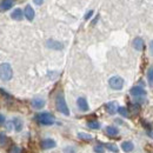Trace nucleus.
Listing matches in <instances>:
<instances>
[{
  "instance_id": "obj_1",
  "label": "nucleus",
  "mask_w": 153,
  "mask_h": 153,
  "mask_svg": "<svg viewBox=\"0 0 153 153\" xmlns=\"http://www.w3.org/2000/svg\"><path fill=\"white\" fill-rule=\"evenodd\" d=\"M56 107L59 112H61L62 114L65 115H70V110L67 107V104H66V100L64 98L62 93H59L56 98Z\"/></svg>"
},
{
  "instance_id": "obj_2",
  "label": "nucleus",
  "mask_w": 153,
  "mask_h": 153,
  "mask_svg": "<svg viewBox=\"0 0 153 153\" xmlns=\"http://www.w3.org/2000/svg\"><path fill=\"white\" fill-rule=\"evenodd\" d=\"M12 76H13V70L11 65L7 62L1 64L0 65V79L4 81H8L12 79Z\"/></svg>"
},
{
  "instance_id": "obj_3",
  "label": "nucleus",
  "mask_w": 153,
  "mask_h": 153,
  "mask_svg": "<svg viewBox=\"0 0 153 153\" xmlns=\"http://www.w3.org/2000/svg\"><path fill=\"white\" fill-rule=\"evenodd\" d=\"M36 120L41 125H52V124H54V115L48 113V112L39 113L36 115Z\"/></svg>"
},
{
  "instance_id": "obj_4",
  "label": "nucleus",
  "mask_w": 153,
  "mask_h": 153,
  "mask_svg": "<svg viewBox=\"0 0 153 153\" xmlns=\"http://www.w3.org/2000/svg\"><path fill=\"white\" fill-rule=\"evenodd\" d=\"M108 85H110V87L111 88H113V90H120V88H123V86H124V79L121 78V76H112V78H110V80H108Z\"/></svg>"
},
{
  "instance_id": "obj_5",
  "label": "nucleus",
  "mask_w": 153,
  "mask_h": 153,
  "mask_svg": "<svg viewBox=\"0 0 153 153\" xmlns=\"http://www.w3.org/2000/svg\"><path fill=\"white\" fill-rule=\"evenodd\" d=\"M56 141L53 139H50V138H46L41 141V147L44 150H50V149H54L56 147Z\"/></svg>"
},
{
  "instance_id": "obj_6",
  "label": "nucleus",
  "mask_w": 153,
  "mask_h": 153,
  "mask_svg": "<svg viewBox=\"0 0 153 153\" xmlns=\"http://www.w3.org/2000/svg\"><path fill=\"white\" fill-rule=\"evenodd\" d=\"M24 16L26 17V19L30 20V21H32L34 19V10L32 8L31 5H26L25 11H24Z\"/></svg>"
},
{
  "instance_id": "obj_7",
  "label": "nucleus",
  "mask_w": 153,
  "mask_h": 153,
  "mask_svg": "<svg viewBox=\"0 0 153 153\" xmlns=\"http://www.w3.org/2000/svg\"><path fill=\"white\" fill-rule=\"evenodd\" d=\"M76 105H78V107H79L81 111H84V112L88 111V104H87V100H86L85 98H78Z\"/></svg>"
},
{
  "instance_id": "obj_8",
  "label": "nucleus",
  "mask_w": 153,
  "mask_h": 153,
  "mask_svg": "<svg viewBox=\"0 0 153 153\" xmlns=\"http://www.w3.org/2000/svg\"><path fill=\"white\" fill-rule=\"evenodd\" d=\"M118 108L119 107H118L117 102H114V101H110V102L106 104V111L110 114H114L115 112H118Z\"/></svg>"
},
{
  "instance_id": "obj_9",
  "label": "nucleus",
  "mask_w": 153,
  "mask_h": 153,
  "mask_svg": "<svg viewBox=\"0 0 153 153\" xmlns=\"http://www.w3.org/2000/svg\"><path fill=\"white\" fill-rule=\"evenodd\" d=\"M46 46H47L48 48H53V50H61V48L64 47V45H62L61 42L56 41V40H48V41L46 42Z\"/></svg>"
},
{
  "instance_id": "obj_10",
  "label": "nucleus",
  "mask_w": 153,
  "mask_h": 153,
  "mask_svg": "<svg viewBox=\"0 0 153 153\" xmlns=\"http://www.w3.org/2000/svg\"><path fill=\"white\" fill-rule=\"evenodd\" d=\"M130 93L134 97H140V96H145V94H146V91H145L144 88H141V87L135 86V87H132V88L130 90Z\"/></svg>"
},
{
  "instance_id": "obj_11",
  "label": "nucleus",
  "mask_w": 153,
  "mask_h": 153,
  "mask_svg": "<svg viewBox=\"0 0 153 153\" xmlns=\"http://www.w3.org/2000/svg\"><path fill=\"white\" fill-rule=\"evenodd\" d=\"M13 5H14V2H13L12 0H4V1L0 2V10H1V11H7V10H10Z\"/></svg>"
},
{
  "instance_id": "obj_12",
  "label": "nucleus",
  "mask_w": 153,
  "mask_h": 153,
  "mask_svg": "<svg viewBox=\"0 0 153 153\" xmlns=\"http://www.w3.org/2000/svg\"><path fill=\"white\" fill-rule=\"evenodd\" d=\"M121 149L125 151V152H132L134 150V145L132 141H124L121 144Z\"/></svg>"
},
{
  "instance_id": "obj_13",
  "label": "nucleus",
  "mask_w": 153,
  "mask_h": 153,
  "mask_svg": "<svg viewBox=\"0 0 153 153\" xmlns=\"http://www.w3.org/2000/svg\"><path fill=\"white\" fill-rule=\"evenodd\" d=\"M133 47L134 50H137V51H141L143 50V47H144V41H143V39L141 38H135L133 40Z\"/></svg>"
},
{
  "instance_id": "obj_14",
  "label": "nucleus",
  "mask_w": 153,
  "mask_h": 153,
  "mask_svg": "<svg viewBox=\"0 0 153 153\" xmlns=\"http://www.w3.org/2000/svg\"><path fill=\"white\" fill-rule=\"evenodd\" d=\"M22 11L20 10V8H16L13 12H12V14H11V18L13 20H17V21H19V20L22 19Z\"/></svg>"
},
{
  "instance_id": "obj_15",
  "label": "nucleus",
  "mask_w": 153,
  "mask_h": 153,
  "mask_svg": "<svg viewBox=\"0 0 153 153\" xmlns=\"http://www.w3.org/2000/svg\"><path fill=\"white\" fill-rule=\"evenodd\" d=\"M32 106L34 108H37V110H40V108H42L45 106V100H42V99H33L32 100Z\"/></svg>"
},
{
  "instance_id": "obj_16",
  "label": "nucleus",
  "mask_w": 153,
  "mask_h": 153,
  "mask_svg": "<svg viewBox=\"0 0 153 153\" xmlns=\"http://www.w3.org/2000/svg\"><path fill=\"white\" fill-rule=\"evenodd\" d=\"M12 124H13V126H14V128H16L17 132H20V131L22 130V120H21V119L14 118V119L12 120Z\"/></svg>"
},
{
  "instance_id": "obj_17",
  "label": "nucleus",
  "mask_w": 153,
  "mask_h": 153,
  "mask_svg": "<svg viewBox=\"0 0 153 153\" xmlns=\"http://www.w3.org/2000/svg\"><path fill=\"white\" fill-rule=\"evenodd\" d=\"M78 138L81 139V140H85V141H91L93 139V137L91 134H87L85 133V132H79L78 133Z\"/></svg>"
},
{
  "instance_id": "obj_18",
  "label": "nucleus",
  "mask_w": 153,
  "mask_h": 153,
  "mask_svg": "<svg viewBox=\"0 0 153 153\" xmlns=\"http://www.w3.org/2000/svg\"><path fill=\"white\" fill-rule=\"evenodd\" d=\"M106 133L108 135H117L119 133V130L117 127H113V126H108V127H106Z\"/></svg>"
},
{
  "instance_id": "obj_19",
  "label": "nucleus",
  "mask_w": 153,
  "mask_h": 153,
  "mask_svg": "<svg viewBox=\"0 0 153 153\" xmlns=\"http://www.w3.org/2000/svg\"><path fill=\"white\" fill-rule=\"evenodd\" d=\"M87 126L90 128H92V130H98L100 127V124L98 121H96V120H92V121H88L87 123Z\"/></svg>"
},
{
  "instance_id": "obj_20",
  "label": "nucleus",
  "mask_w": 153,
  "mask_h": 153,
  "mask_svg": "<svg viewBox=\"0 0 153 153\" xmlns=\"http://www.w3.org/2000/svg\"><path fill=\"white\" fill-rule=\"evenodd\" d=\"M147 80L150 86H153V67H150L149 72H147Z\"/></svg>"
},
{
  "instance_id": "obj_21",
  "label": "nucleus",
  "mask_w": 153,
  "mask_h": 153,
  "mask_svg": "<svg viewBox=\"0 0 153 153\" xmlns=\"http://www.w3.org/2000/svg\"><path fill=\"white\" fill-rule=\"evenodd\" d=\"M118 112H119V114L123 115V117H127L128 115V112H127V110L125 107H119L118 108Z\"/></svg>"
},
{
  "instance_id": "obj_22",
  "label": "nucleus",
  "mask_w": 153,
  "mask_h": 153,
  "mask_svg": "<svg viewBox=\"0 0 153 153\" xmlns=\"http://www.w3.org/2000/svg\"><path fill=\"white\" fill-rule=\"evenodd\" d=\"M106 147H107L110 151H112V152H114V153H117L118 151H119V150H118V147L115 146L114 144H107V145H106Z\"/></svg>"
},
{
  "instance_id": "obj_23",
  "label": "nucleus",
  "mask_w": 153,
  "mask_h": 153,
  "mask_svg": "<svg viewBox=\"0 0 153 153\" xmlns=\"http://www.w3.org/2000/svg\"><path fill=\"white\" fill-rule=\"evenodd\" d=\"M93 151L96 153H105V150H104V147L101 146V145H97L93 147Z\"/></svg>"
},
{
  "instance_id": "obj_24",
  "label": "nucleus",
  "mask_w": 153,
  "mask_h": 153,
  "mask_svg": "<svg viewBox=\"0 0 153 153\" xmlns=\"http://www.w3.org/2000/svg\"><path fill=\"white\" fill-rule=\"evenodd\" d=\"M21 149H20L19 146H12L11 147V150H10V153H21Z\"/></svg>"
},
{
  "instance_id": "obj_25",
  "label": "nucleus",
  "mask_w": 153,
  "mask_h": 153,
  "mask_svg": "<svg viewBox=\"0 0 153 153\" xmlns=\"http://www.w3.org/2000/svg\"><path fill=\"white\" fill-rule=\"evenodd\" d=\"M6 141H7L6 135H5L4 133H0V144H1V145H4V144H6Z\"/></svg>"
},
{
  "instance_id": "obj_26",
  "label": "nucleus",
  "mask_w": 153,
  "mask_h": 153,
  "mask_svg": "<svg viewBox=\"0 0 153 153\" xmlns=\"http://www.w3.org/2000/svg\"><path fill=\"white\" fill-rule=\"evenodd\" d=\"M74 152H76V150L72 149V147H70V146L65 149V153H74Z\"/></svg>"
},
{
  "instance_id": "obj_27",
  "label": "nucleus",
  "mask_w": 153,
  "mask_h": 153,
  "mask_svg": "<svg viewBox=\"0 0 153 153\" xmlns=\"http://www.w3.org/2000/svg\"><path fill=\"white\" fill-rule=\"evenodd\" d=\"M92 14H93V11H88V12L86 13V16H85V19H86V20H87V19H90Z\"/></svg>"
},
{
  "instance_id": "obj_28",
  "label": "nucleus",
  "mask_w": 153,
  "mask_h": 153,
  "mask_svg": "<svg viewBox=\"0 0 153 153\" xmlns=\"http://www.w3.org/2000/svg\"><path fill=\"white\" fill-rule=\"evenodd\" d=\"M141 124H143V125H144V126H145V127H146V128H147V127H149V130H151V125H150V124H146V123H145V121H144V120H143V121H141Z\"/></svg>"
},
{
  "instance_id": "obj_29",
  "label": "nucleus",
  "mask_w": 153,
  "mask_h": 153,
  "mask_svg": "<svg viewBox=\"0 0 153 153\" xmlns=\"http://www.w3.org/2000/svg\"><path fill=\"white\" fill-rule=\"evenodd\" d=\"M5 123V117L2 114H0V124H4Z\"/></svg>"
},
{
  "instance_id": "obj_30",
  "label": "nucleus",
  "mask_w": 153,
  "mask_h": 153,
  "mask_svg": "<svg viewBox=\"0 0 153 153\" xmlns=\"http://www.w3.org/2000/svg\"><path fill=\"white\" fill-rule=\"evenodd\" d=\"M150 51H151V53L153 54V40L151 41V44H150Z\"/></svg>"
},
{
  "instance_id": "obj_31",
  "label": "nucleus",
  "mask_w": 153,
  "mask_h": 153,
  "mask_svg": "<svg viewBox=\"0 0 153 153\" xmlns=\"http://www.w3.org/2000/svg\"><path fill=\"white\" fill-rule=\"evenodd\" d=\"M146 150H152V151H153V145H149V147L146 146Z\"/></svg>"
},
{
  "instance_id": "obj_32",
  "label": "nucleus",
  "mask_w": 153,
  "mask_h": 153,
  "mask_svg": "<svg viewBox=\"0 0 153 153\" xmlns=\"http://www.w3.org/2000/svg\"><path fill=\"white\" fill-rule=\"evenodd\" d=\"M34 4H37V5H41V4H42V1H40V0H36V1H34Z\"/></svg>"
},
{
  "instance_id": "obj_33",
  "label": "nucleus",
  "mask_w": 153,
  "mask_h": 153,
  "mask_svg": "<svg viewBox=\"0 0 153 153\" xmlns=\"http://www.w3.org/2000/svg\"><path fill=\"white\" fill-rule=\"evenodd\" d=\"M147 134H149V135H150V137L153 139V132H152V131H149V132H147Z\"/></svg>"
}]
</instances>
